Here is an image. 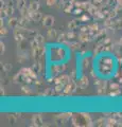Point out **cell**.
<instances>
[{"label":"cell","mask_w":122,"mask_h":127,"mask_svg":"<svg viewBox=\"0 0 122 127\" xmlns=\"http://www.w3.org/2000/svg\"><path fill=\"white\" fill-rule=\"evenodd\" d=\"M46 1H47V4H48L49 6L53 5L54 3H55V0H46Z\"/></svg>","instance_id":"cell-7"},{"label":"cell","mask_w":122,"mask_h":127,"mask_svg":"<svg viewBox=\"0 0 122 127\" xmlns=\"http://www.w3.org/2000/svg\"><path fill=\"white\" fill-rule=\"evenodd\" d=\"M88 85V79L86 76H82V78L79 81V86L81 87V88H85V87H87Z\"/></svg>","instance_id":"cell-2"},{"label":"cell","mask_w":122,"mask_h":127,"mask_svg":"<svg viewBox=\"0 0 122 127\" xmlns=\"http://www.w3.org/2000/svg\"><path fill=\"white\" fill-rule=\"evenodd\" d=\"M38 7H39V3H38V2H32V3L30 4V10L32 11V12L37 11Z\"/></svg>","instance_id":"cell-3"},{"label":"cell","mask_w":122,"mask_h":127,"mask_svg":"<svg viewBox=\"0 0 122 127\" xmlns=\"http://www.w3.org/2000/svg\"><path fill=\"white\" fill-rule=\"evenodd\" d=\"M56 37V32L54 30H49L48 31V38H55Z\"/></svg>","instance_id":"cell-4"},{"label":"cell","mask_w":122,"mask_h":127,"mask_svg":"<svg viewBox=\"0 0 122 127\" xmlns=\"http://www.w3.org/2000/svg\"><path fill=\"white\" fill-rule=\"evenodd\" d=\"M41 13H38V12L35 11V12H33V13H32V18L34 19V20H39V19H41Z\"/></svg>","instance_id":"cell-5"},{"label":"cell","mask_w":122,"mask_h":127,"mask_svg":"<svg viewBox=\"0 0 122 127\" xmlns=\"http://www.w3.org/2000/svg\"><path fill=\"white\" fill-rule=\"evenodd\" d=\"M42 23H44L45 27H52L53 23H54V18L52 17V16H46V17L44 18V21H42Z\"/></svg>","instance_id":"cell-1"},{"label":"cell","mask_w":122,"mask_h":127,"mask_svg":"<svg viewBox=\"0 0 122 127\" xmlns=\"http://www.w3.org/2000/svg\"><path fill=\"white\" fill-rule=\"evenodd\" d=\"M33 121H34V122H37L36 125H41V123H42L41 119V117H39V116H35V117L33 118Z\"/></svg>","instance_id":"cell-6"}]
</instances>
